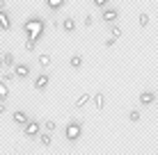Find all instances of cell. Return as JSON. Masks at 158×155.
I'll use <instances>...</instances> for the list:
<instances>
[{
	"label": "cell",
	"instance_id": "cell-17",
	"mask_svg": "<svg viewBox=\"0 0 158 155\" xmlns=\"http://www.w3.org/2000/svg\"><path fill=\"white\" fill-rule=\"evenodd\" d=\"M51 62H53V57L48 55V52H41V55H39V66L46 68V66H51Z\"/></svg>",
	"mask_w": 158,
	"mask_h": 155
},
{
	"label": "cell",
	"instance_id": "cell-19",
	"mask_svg": "<svg viewBox=\"0 0 158 155\" xmlns=\"http://www.w3.org/2000/svg\"><path fill=\"white\" fill-rule=\"evenodd\" d=\"M37 48V41H32V39H25V44H23V50L25 52H32Z\"/></svg>",
	"mask_w": 158,
	"mask_h": 155
},
{
	"label": "cell",
	"instance_id": "cell-9",
	"mask_svg": "<svg viewBox=\"0 0 158 155\" xmlns=\"http://www.w3.org/2000/svg\"><path fill=\"white\" fill-rule=\"evenodd\" d=\"M37 139H39L41 141V146H51V144H53V132H46V130H44V132H39V135H37Z\"/></svg>",
	"mask_w": 158,
	"mask_h": 155
},
{
	"label": "cell",
	"instance_id": "cell-28",
	"mask_svg": "<svg viewBox=\"0 0 158 155\" xmlns=\"http://www.w3.org/2000/svg\"><path fill=\"white\" fill-rule=\"evenodd\" d=\"M7 112V105H5V100H0V114H5Z\"/></svg>",
	"mask_w": 158,
	"mask_h": 155
},
{
	"label": "cell",
	"instance_id": "cell-6",
	"mask_svg": "<svg viewBox=\"0 0 158 155\" xmlns=\"http://www.w3.org/2000/svg\"><path fill=\"white\" fill-rule=\"evenodd\" d=\"M48 82H51L48 73H41V76H37V78H35V84H32V87H35L37 91H46V89H48Z\"/></svg>",
	"mask_w": 158,
	"mask_h": 155
},
{
	"label": "cell",
	"instance_id": "cell-10",
	"mask_svg": "<svg viewBox=\"0 0 158 155\" xmlns=\"http://www.w3.org/2000/svg\"><path fill=\"white\" fill-rule=\"evenodd\" d=\"M14 64H16L14 52H2V68H12Z\"/></svg>",
	"mask_w": 158,
	"mask_h": 155
},
{
	"label": "cell",
	"instance_id": "cell-4",
	"mask_svg": "<svg viewBox=\"0 0 158 155\" xmlns=\"http://www.w3.org/2000/svg\"><path fill=\"white\" fill-rule=\"evenodd\" d=\"M117 18H119V9L103 7V12H101V21H103V23H117Z\"/></svg>",
	"mask_w": 158,
	"mask_h": 155
},
{
	"label": "cell",
	"instance_id": "cell-27",
	"mask_svg": "<svg viewBox=\"0 0 158 155\" xmlns=\"http://www.w3.org/2000/svg\"><path fill=\"white\" fill-rule=\"evenodd\" d=\"M92 23H94V16H89V14H87V16H85V28H89Z\"/></svg>",
	"mask_w": 158,
	"mask_h": 155
},
{
	"label": "cell",
	"instance_id": "cell-26",
	"mask_svg": "<svg viewBox=\"0 0 158 155\" xmlns=\"http://www.w3.org/2000/svg\"><path fill=\"white\" fill-rule=\"evenodd\" d=\"M115 44H117V39H112V37L106 39V48H115Z\"/></svg>",
	"mask_w": 158,
	"mask_h": 155
},
{
	"label": "cell",
	"instance_id": "cell-13",
	"mask_svg": "<svg viewBox=\"0 0 158 155\" xmlns=\"http://www.w3.org/2000/svg\"><path fill=\"white\" fill-rule=\"evenodd\" d=\"M89 98H92V96H89V94H80V96H78V98H76V103H73V107H76V110H83V107H85V105H87V103H89Z\"/></svg>",
	"mask_w": 158,
	"mask_h": 155
},
{
	"label": "cell",
	"instance_id": "cell-3",
	"mask_svg": "<svg viewBox=\"0 0 158 155\" xmlns=\"http://www.w3.org/2000/svg\"><path fill=\"white\" fill-rule=\"evenodd\" d=\"M21 128H23V137H28V139H37V135L41 132L39 121H30V119L25 121V123L21 126Z\"/></svg>",
	"mask_w": 158,
	"mask_h": 155
},
{
	"label": "cell",
	"instance_id": "cell-7",
	"mask_svg": "<svg viewBox=\"0 0 158 155\" xmlns=\"http://www.w3.org/2000/svg\"><path fill=\"white\" fill-rule=\"evenodd\" d=\"M0 30H2V32L12 30V18H9L7 9H0Z\"/></svg>",
	"mask_w": 158,
	"mask_h": 155
},
{
	"label": "cell",
	"instance_id": "cell-22",
	"mask_svg": "<svg viewBox=\"0 0 158 155\" xmlns=\"http://www.w3.org/2000/svg\"><path fill=\"white\" fill-rule=\"evenodd\" d=\"M110 37H112V39H122V28L112 25V28H110Z\"/></svg>",
	"mask_w": 158,
	"mask_h": 155
},
{
	"label": "cell",
	"instance_id": "cell-5",
	"mask_svg": "<svg viewBox=\"0 0 158 155\" xmlns=\"http://www.w3.org/2000/svg\"><path fill=\"white\" fill-rule=\"evenodd\" d=\"M12 73H14V78L25 80V78L30 76V66H28V64H14V66H12Z\"/></svg>",
	"mask_w": 158,
	"mask_h": 155
},
{
	"label": "cell",
	"instance_id": "cell-18",
	"mask_svg": "<svg viewBox=\"0 0 158 155\" xmlns=\"http://www.w3.org/2000/svg\"><path fill=\"white\" fill-rule=\"evenodd\" d=\"M69 66L71 68H80L83 66V55H73L71 60H69Z\"/></svg>",
	"mask_w": 158,
	"mask_h": 155
},
{
	"label": "cell",
	"instance_id": "cell-8",
	"mask_svg": "<svg viewBox=\"0 0 158 155\" xmlns=\"http://www.w3.org/2000/svg\"><path fill=\"white\" fill-rule=\"evenodd\" d=\"M89 103L94 105L96 110H103V105H106V96H103V94L99 91V94H94V96L89 98Z\"/></svg>",
	"mask_w": 158,
	"mask_h": 155
},
{
	"label": "cell",
	"instance_id": "cell-20",
	"mask_svg": "<svg viewBox=\"0 0 158 155\" xmlns=\"http://www.w3.org/2000/svg\"><path fill=\"white\" fill-rule=\"evenodd\" d=\"M128 121H131V123H138V121H140V110H131L128 112Z\"/></svg>",
	"mask_w": 158,
	"mask_h": 155
},
{
	"label": "cell",
	"instance_id": "cell-25",
	"mask_svg": "<svg viewBox=\"0 0 158 155\" xmlns=\"http://www.w3.org/2000/svg\"><path fill=\"white\" fill-rule=\"evenodd\" d=\"M108 2H110V0H94V5L99 9H103V7H108Z\"/></svg>",
	"mask_w": 158,
	"mask_h": 155
},
{
	"label": "cell",
	"instance_id": "cell-29",
	"mask_svg": "<svg viewBox=\"0 0 158 155\" xmlns=\"http://www.w3.org/2000/svg\"><path fill=\"white\" fill-rule=\"evenodd\" d=\"M0 9H7V0H0Z\"/></svg>",
	"mask_w": 158,
	"mask_h": 155
},
{
	"label": "cell",
	"instance_id": "cell-24",
	"mask_svg": "<svg viewBox=\"0 0 158 155\" xmlns=\"http://www.w3.org/2000/svg\"><path fill=\"white\" fill-rule=\"evenodd\" d=\"M2 80H5V82H12V80H16V78H14V73H12V68H7V71H5Z\"/></svg>",
	"mask_w": 158,
	"mask_h": 155
},
{
	"label": "cell",
	"instance_id": "cell-21",
	"mask_svg": "<svg viewBox=\"0 0 158 155\" xmlns=\"http://www.w3.org/2000/svg\"><path fill=\"white\" fill-rule=\"evenodd\" d=\"M149 14H147V12H140V28H147V25H149Z\"/></svg>",
	"mask_w": 158,
	"mask_h": 155
},
{
	"label": "cell",
	"instance_id": "cell-1",
	"mask_svg": "<svg viewBox=\"0 0 158 155\" xmlns=\"http://www.w3.org/2000/svg\"><path fill=\"white\" fill-rule=\"evenodd\" d=\"M23 30H25V39H32V41H39L44 37V30H46V23H44V18L39 16H32L23 23Z\"/></svg>",
	"mask_w": 158,
	"mask_h": 155
},
{
	"label": "cell",
	"instance_id": "cell-2",
	"mask_svg": "<svg viewBox=\"0 0 158 155\" xmlns=\"http://www.w3.org/2000/svg\"><path fill=\"white\" fill-rule=\"evenodd\" d=\"M64 137H67L69 141H78L80 137H83V123H80V119H71L64 128Z\"/></svg>",
	"mask_w": 158,
	"mask_h": 155
},
{
	"label": "cell",
	"instance_id": "cell-11",
	"mask_svg": "<svg viewBox=\"0 0 158 155\" xmlns=\"http://www.w3.org/2000/svg\"><path fill=\"white\" fill-rule=\"evenodd\" d=\"M140 103H142V105L156 103V94H154V91H142V94H140Z\"/></svg>",
	"mask_w": 158,
	"mask_h": 155
},
{
	"label": "cell",
	"instance_id": "cell-16",
	"mask_svg": "<svg viewBox=\"0 0 158 155\" xmlns=\"http://www.w3.org/2000/svg\"><path fill=\"white\" fill-rule=\"evenodd\" d=\"M46 5H48V9L57 12V9H62V7H64V0H46Z\"/></svg>",
	"mask_w": 158,
	"mask_h": 155
},
{
	"label": "cell",
	"instance_id": "cell-30",
	"mask_svg": "<svg viewBox=\"0 0 158 155\" xmlns=\"http://www.w3.org/2000/svg\"><path fill=\"white\" fill-rule=\"evenodd\" d=\"M0 68H2V52H0Z\"/></svg>",
	"mask_w": 158,
	"mask_h": 155
},
{
	"label": "cell",
	"instance_id": "cell-15",
	"mask_svg": "<svg viewBox=\"0 0 158 155\" xmlns=\"http://www.w3.org/2000/svg\"><path fill=\"white\" fill-rule=\"evenodd\" d=\"M9 98V84L0 78V100H7Z\"/></svg>",
	"mask_w": 158,
	"mask_h": 155
},
{
	"label": "cell",
	"instance_id": "cell-23",
	"mask_svg": "<svg viewBox=\"0 0 158 155\" xmlns=\"http://www.w3.org/2000/svg\"><path fill=\"white\" fill-rule=\"evenodd\" d=\"M55 128H57L55 121H46V123H44V130L46 132H55Z\"/></svg>",
	"mask_w": 158,
	"mask_h": 155
},
{
	"label": "cell",
	"instance_id": "cell-14",
	"mask_svg": "<svg viewBox=\"0 0 158 155\" xmlns=\"http://www.w3.org/2000/svg\"><path fill=\"white\" fill-rule=\"evenodd\" d=\"M62 30H67V32H76V21L71 18V16H67V18L62 21Z\"/></svg>",
	"mask_w": 158,
	"mask_h": 155
},
{
	"label": "cell",
	"instance_id": "cell-12",
	"mask_svg": "<svg viewBox=\"0 0 158 155\" xmlns=\"http://www.w3.org/2000/svg\"><path fill=\"white\" fill-rule=\"evenodd\" d=\"M12 119H14V123H16V126H23L25 121H28V114H25L23 110H16L14 114H12Z\"/></svg>",
	"mask_w": 158,
	"mask_h": 155
}]
</instances>
